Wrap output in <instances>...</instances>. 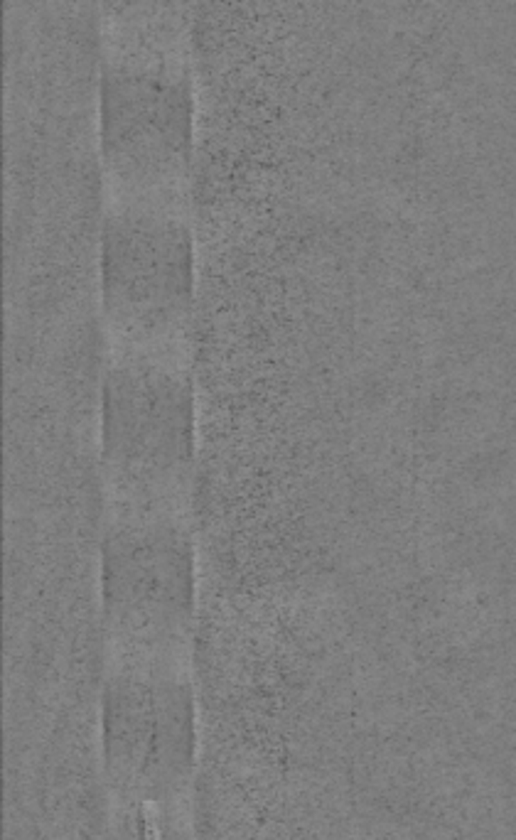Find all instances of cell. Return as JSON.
Listing matches in <instances>:
<instances>
[{
  "mask_svg": "<svg viewBox=\"0 0 516 840\" xmlns=\"http://www.w3.org/2000/svg\"><path fill=\"white\" fill-rule=\"evenodd\" d=\"M101 469L106 514H189L194 386L187 354L108 349Z\"/></svg>",
  "mask_w": 516,
  "mask_h": 840,
  "instance_id": "6da1fadb",
  "label": "cell"
},
{
  "mask_svg": "<svg viewBox=\"0 0 516 840\" xmlns=\"http://www.w3.org/2000/svg\"><path fill=\"white\" fill-rule=\"evenodd\" d=\"M98 96L106 197L187 202L197 116L189 49L103 47Z\"/></svg>",
  "mask_w": 516,
  "mask_h": 840,
  "instance_id": "7a4b0ae2",
  "label": "cell"
},
{
  "mask_svg": "<svg viewBox=\"0 0 516 840\" xmlns=\"http://www.w3.org/2000/svg\"><path fill=\"white\" fill-rule=\"evenodd\" d=\"M194 238L187 202L106 197L101 307L108 349L187 354Z\"/></svg>",
  "mask_w": 516,
  "mask_h": 840,
  "instance_id": "3957f363",
  "label": "cell"
},
{
  "mask_svg": "<svg viewBox=\"0 0 516 840\" xmlns=\"http://www.w3.org/2000/svg\"><path fill=\"white\" fill-rule=\"evenodd\" d=\"M103 614L116 639H182L194 609L189 514H106L101 543Z\"/></svg>",
  "mask_w": 516,
  "mask_h": 840,
  "instance_id": "277c9868",
  "label": "cell"
},
{
  "mask_svg": "<svg viewBox=\"0 0 516 840\" xmlns=\"http://www.w3.org/2000/svg\"><path fill=\"white\" fill-rule=\"evenodd\" d=\"M194 0H101L103 47L189 49Z\"/></svg>",
  "mask_w": 516,
  "mask_h": 840,
  "instance_id": "5b68a950",
  "label": "cell"
}]
</instances>
